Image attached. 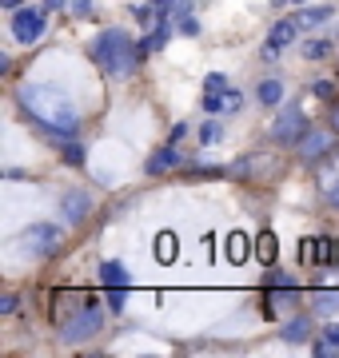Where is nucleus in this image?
Listing matches in <instances>:
<instances>
[{"instance_id": "f257e3e1", "label": "nucleus", "mask_w": 339, "mask_h": 358, "mask_svg": "<svg viewBox=\"0 0 339 358\" xmlns=\"http://www.w3.org/2000/svg\"><path fill=\"white\" fill-rule=\"evenodd\" d=\"M16 103H20V112H25L36 128L53 131V136H60V140L72 136L76 124H80L72 100H68L56 84H32V80H28V84L16 88Z\"/></svg>"}, {"instance_id": "f03ea898", "label": "nucleus", "mask_w": 339, "mask_h": 358, "mask_svg": "<svg viewBox=\"0 0 339 358\" xmlns=\"http://www.w3.org/2000/svg\"><path fill=\"white\" fill-rule=\"evenodd\" d=\"M92 60L104 68L108 76H128L136 60H140V44L128 36V32H120V28H108L100 36L92 40Z\"/></svg>"}, {"instance_id": "7ed1b4c3", "label": "nucleus", "mask_w": 339, "mask_h": 358, "mask_svg": "<svg viewBox=\"0 0 339 358\" xmlns=\"http://www.w3.org/2000/svg\"><path fill=\"white\" fill-rule=\"evenodd\" d=\"M100 327H104V310H100V303H84V307L76 310V315H72V319L68 322H60V338H64V343H88V338H96V334H100Z\"/></svg>"}, {"instance_id": "20e7f679", "label": "nucleus", "mask_w": 339, "mask_h": 358, "mask_svg": "<svg viewBox=\"0 0 339 358\" xmlns=\"http://www.w3.org/2000/svg\"><path fill=\"white\" fill-rule=\"evenodd\" d=\"M16 243H20V255L25 259H48V255H56V247H60V227L36 223V227H28Z\"/></svg>"}, {"instance_id": "39448f33", "label": "nucleus", "mask_w": 339, "mask_h": 358, "mask_svg": "<svg viewBox=\"0 0 339 358\" xmlns=\"http://www.w3.org/2000/svg\"><path fill=\"white\" fill-rule=\"evenodd\" d=\"M307 115L300 112V108H287V112L275 115V124H272V140L275 143H284V148H300V140L307 136Z\"/></svg>"}, {"instance_id": "423d86ee", "label": "nucleus", "mask_w": 339, "mask_h": 358, "mask_svg": "<svg viewBox=\"0 0 339 358\" xmlns=\"http://www.w3.org/2000/svg\"><path fill=\"white\" fill-rule=\"evenodd\" d=\"M335 128H307V136L300 140V155L307 159V164H319V159H327V155L335 152Z\"/></svg>"}, {"instance_id": "0eeeda50", "label": "nucleus", "mask_w": 339, "mask_h": 358, "mask_svg": "<svg viewBox=\"0 0 339 358\" xmlns=\"http://www.w3.org/2000/svg\"><path fill=\"white\" fill-rule=\"evenodd\" d=\"M13 36L20 44H36L44 36V8H16L13 13Z\"/></svg>"}, {"instance_id": "6e6552de", "label": "nucleus", "mask_w": 339, "mask_h": 358, "mask_svg": "<svg viewBox=\"0 0 339 358\" xmlns=\"http://www.w3.org/2000/svg\"><path fill=\"white\" fill-rule=\"evenodd\" d=\"M60 211H64V223L80 227V223L88 219V211H92V195H88V192H80V187H72V192L60 195Z\"/></svg>"}, {"instance_id": "1a4fd4ad", "label": "nucleus", "mask_w": 339, "mask_h": 358, "mask_svg": "<svg viewBox=\"0 0 339 358\" xmlns=\"http://www.w3.org/2000/svg\"><path fill=\"white\" fill-rule=\"evenodd\" d=\"M303 263L315 267V263H339V243L335 239H303Z\"/></svg>"}, {"instance_id": "9d476101", "label": "nucleus", "mask_w": 339, "mask_h": 358, "mask_svg": "<svg viewBox=\"0 0 339 358\" xmlns=\"http://www.w3.org/2000/svg\"><path fill=\"white\" fill-rule=\"evenodd\" d=\"M260 171H268V176L275 179V171H279V159H275V155H244V159H240V164L232 167V176H260Z\"/></svg>"}, {"instance_id": "9b49d317", "label": "nucleus", "mask_w": 339, "mask_h": 358, "mask_svg": "<svg viewBox=\"0 0 339 358\" xmlns=\"http://www.w3.org/2000/svg\"><path fill=\"white\" fill-rule=\"evenodd\" d=\"M248 255H251V239L244 235V231H232L228 235V263H248Z\"/></svg>"}, {"instance_id": "f8f14e48", "label": "nucleus", "mask_w": 339, "mask_h": 358, "mask_svg": "<svg viewBox=\"0 0 339 358\" xmlns=\"http://www.w3.org/2000/svg\"><path fill=\"white\" fill-rule=\"evenodd\" d=\"M312 310L319 319H335L339 315V291H315L312 294Z\"/></svg>"}, {"instance_id": "ddd939ff", "label": "nucleus", "mask_w": 339, "mask_h": 358, "mask_svg": "<svg viewBox=\"0 0 339 358\" xmlns=\"http://www.w3.org/2000/svg\"><path fill=\"white\" fill-rule=\"evenodd\" d=\"M307 334H312V319H307V315H296V319H287V322H284L279 338H284V343H303Z\"/></svg>"}, {"instance_id": "4468645a", "label": "nucleus", "mask_w": 339, "mask_h": 358, "mask_svg": "<svg viewBox=\"0 0 339 358\" xmlns=\"http://www.w3.org/2000/svg\"><path fill=\"white\" fill-rule=\"evenodd\" d=\"M152 251H156L160 263H176V255H180V243H176V235H172V231H160Z\"/></svg>"}, {"instance_id": "2eb2a0df", "label": "nucleus", "mask_w": 339, "mask_h": 358, "mask_svg": "<svg viewBox=\"0 0 339 358\" xmlns=\"http://www.w3.org/2000/svg\"><path fill=\"white\" fill-rule=\"evenodd\" d=\"M180 164V152L176 148H160L152 159H148V176H160V171H168V167H176Z\"/></svg>"}, {"instance_id": "dca6fc26", "label": "nucleus", "mask_w": 339, "mask_h": 358, "mask_svg": "<svg viewBox=\"0 0 339 358\" xmlns=\"http://www.w3.org/2000/svg\"><path fill=\"white\" fill-rule=\"evenodd\" d=\"M296 32H300V20H279V24L272 28L268 44H275V48H287V44L296 40Z\"/></svg>"}, {"instance_id": "f3484780", "label": "nucleus", "mask_w": 339, "mask_h": 358, "mask_svg": "<svg viewBox=\"0 0 339 358\" xmlns=\"http://www.w3.org/2000/svg\"><path fill=\"white\" fill-rule=\"evenodd\" d=\"M100 282H104V287H128V271L108 259V263H100Z\"/></svg>"}, {"instance_id": "a211bd4d", "label": "nucleus", "mask_w": 339, "mask_h": 358, "mask_svg": "<svg viewBox=\"0 0 339 358\" xmlns=\"http://www.w3.org/2000/svg\"><path fill=\"white\" fill-rule=\"evenodd\" d=\"M256 96H260V103L275 108V103L284 100V80H263L260 88H256Z\"/></svg>"}, {"instance_id": "6ab92c4d", "label": "nucleus", "mask_w": 339, "mask_h": 358, "mask_svg": "<svg viewBox=\"0 0 339 358\" xmlns=\"http://www.w3.org/2000/svg\"><path fill=\"white\" fill-rule=\"evenodd\" d=\"M296 20H300V28H319L324 20H331V4H319V8H303Z\"/></svg>"}, {"instance_id": "aec40b11", "label": "nucleus", "mask_w": 339, "mask_h": 358, "mask_svg": "<svg viewBox=\"0 0 339 358\" xmlns=\"http://www.w3.org/2000/svg\"><path fill=\"white\" fill-rule=\"evenodd\" d=\"M256 255H260V263H275V255H279V243H275L272 231H263L260 239H256Z\"/></svg>"}, {"instance_id": "412c9836", "label": "nucleus", "mask_w": 339, "mask_h": 358, "mask_svg": "<svg viewBox=\"0 0 339 358\" xmlns=\"http://www.w3.org/2000/svg\"><path fill=\"white\" fill-rule=\"evenodd\" d=\"M60 155H64V164H72V167H80L84 164V148H80V143H60Z\"/></svg>"}, {"instance_id": "4be33fe9", "label": "nucleus", "mask_w": 339, "mask_h": 358, "mask_svg": "<svg viewBox=\"0 0 339 358\" xmlns=\"http://www.w3.org/2000/svg\"><path fill=\"white\" fill-rule=\"evenodd\" d=\"M327 52H331L327 40H307V44H303V56H307V60H324Z\"/></svg>"}, {"instance_id": "5701e85b", "label": "nucleus", "mask_w": 339, "mask_h": 358, "mask_svg": "<svg viewBox=\"0 0 339 358\" xmlns=\"http://www.w3.org/2000/svg\"><path fill=\"white\" fill-rule=\"evenodd\" d=\"M220 136H223V128L220 124H216V120H212V124H204V128H200V143H220Z\"/></svg>"}, {"instance_id": "b1692460", "label": "nucleus", "mask_w": 339, "mask_h": 358, "mask_svg": "<svg viewBox=\"0 0 339 358\" xmlns=\"http://www.w3.org/2000/svg\"><path fill=\"white\" fill-rule=\"evenodd\" d=\"M124 303H128V287H108V307L124 310Z\"/></svg>"}, {"instance_id": "393cba45", "label": "nucleus", "mask_w": 339, "mask_h": 358, "mask_svg": "<svg viewBox=\"0 0 339 358\" xmlns=\"http://www.w3.org/2000/svg\"><path fill=\"white\" fill-rule=\"evenodd\" d=\"M204 88H208V92H216V96H223V92H228V76H220V72H212V76L204 80Z\"/></svg>"}, {"instance_id": "a878e982", "label": "nucleus", "mask_w": 339, "mask_h": 358, "mask_svg": "<svg viewBox=\"0 0 339 358\" xmlns=\"http://www.w3.org/2000/svg\"><path fill=\"white\" fill-rule=\"evenodd\" d=\"M319 338H324V343L331 346V350H339V322H331V327H324V331H319Z\"/></svg>"}, {"instance_id": "bb28decb", "label": "nucleus", "mask_w": 339, "mask_h": 358, "mask_svg": "<svg viewBox=\"0 0 339 358\" xmlns=\"http://www.w3.org/2000/svg\"><path fill=\"white\" fill-rule=\"evenodd\" d=\"M312 92L319 96V100H331V96H335V88H331V80H312Z\"/></svg>"}, {"instance_id": "cd10ccee", "label": "nucleus", "mask_w": 339, "mask_h": 358, "mask_svg": "<svg viewBox=\"0 0 339 358\" xmlns=\"http://www.w3.org/2000/svg\"><path fill=\"white\" fill-rule=\"evenodd\" d=\"M180 32H184V36H200V20H196V16H184Z\"/></svg>"}, {"instance_id": "c85d7f7f", "label": "nucleus", "mask_w": 339, "mask_h": 358, "mask_svg": "<svg viewBox=\"0 0 339 358\" xmlns=\"http://www.w3.org/2000/svg\"><path fill=\"white\" fill-rule=\"evenodd\" d=\"M16 310V294H4V299H0V315H13Z\"/></svg>"}, {"instance_id": "c756f323", "label": "nucleus", "mask_w": 339, "mask_h": 358, "mask_svg": "<svg viewBox=\"0 0 339 358\" xmlns=\"http://www.w3.org/2000/svg\"><path fill=\"white\" fill-rule=\"evenodd\" d=\"M72 13H76V16H88V13H92V0H76V4H72Z\"/></svg>"}, {"instance_id": "7c9ffc66", "label": "nucleus", "mask_w": 339, "mask_h": 358, "mask_svg": "<svg viewBox=\"0 0 339 358\" xmlns=\"http://www.w3.org/2000/svg\"><path fill=\"white\" fill-rule=\"evenodd\" d=\"M327 203H331V207H339V179H335V187L327 192Z\"/></svg>"}, {"instance_id": "2f4dec72", "label": "nucleus", "mask_w": 339, "mask_h": 358, "mask_svg": "<svg viewBox=\"0 0 339 358\" xmlns=\"http://www.w3.org/2000/svg\"><path fill=\"white\" fill-rule=\"evenodd\" d=\"M56 8H64V0H44V13H56Z\"/></svg>"}, {"instance_id": "473e14b6", "label": "nucleus", "mask_w": 339, "mask_h": 358, "mask_svg": "<svg viewBox=\"0 0 339 358\" xmlns=\"http://www.w3.org/2000/svg\"><path fill=\"white\" fill-rule=\"evenodd\" d=\"M0 4H4L8 13H16V8H20V0H0Z\"/></svg>"}, {"instance_id": "72a5a7b5", "label": "nucleus", "mask_w": 339, "mask_h": 358, "mask_svg": "<svg viewBox=\"0 0 339 358\" xmlns=\"http://www.w3.org/2000/svg\"><path fill=\"white\" fill-rule=\"evenodd\" d=\"M331 128L339 131V103H335V108H331Z\"/></svg>"}, {"instance_id": "f704fd0d", "label": "nucleus", "mask_w": 339, "mask_h": 358, "mask_svg": "<svg viewBox=\"0 0 339 358\" xmlns=\"http://www.w3.org/2000/svg\"><path fill=\"white\" fill-rule=\"evenodd\" d=\"M296 4H303V0H296Z\"/></svg>"}]
</instances>
